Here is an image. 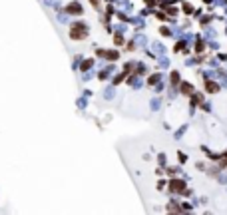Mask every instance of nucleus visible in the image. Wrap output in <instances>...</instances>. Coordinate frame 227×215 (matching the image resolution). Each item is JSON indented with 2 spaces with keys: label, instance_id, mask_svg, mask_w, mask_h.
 Returning a JSON list of instances; mask_svg holds the SVG:
<instances>
[{
  "label": "nucleus",
  "instance_id": "obj_1",
  "mask_svg": "<svg viewBox=\"0 0 227 215\" xmlns=\"http://www.w3.org/2000/svg\"><path fill=\"white\" fill-rule=\"evenodd\" d=\"M70 36H72L74 40H82V38H86V36H88V30H86L84 24H74V26H72V30H70Z\"/></svg>",
  "mask_w": 227,
  "mask_h": 215
},
{
  "label": "nucleus",
  "instance_id": "obj_2",
  "mask_svg": "<svg viewBox=\"0 0 227 215\" xmlns=\"http://www.w3.org/2000/svg\"><path fill=\"white\" fill-rule=\"evenodd\" d=\"M169 189L175 191V193H183V191H185V183L179 181V179H173V181L169 183Z\"/></svg>",
  "mask_w": 227,
  "mask_h": 215
},
{
  "label": "nucleus",
  "instance_id": "obj_3",
  "mask_svg": "<svg viewBox=\"0 0 227 215\" xmlns=\"http://www.w3.org/2000/svg\"><path fill=\"white\" fill-rule=\"evenodd\" d=\"M66 12L68 14H82V6L78 4V2H72V4H68V8H66Z\"/></svg>",
  "mask_w": 227,
  "mask_h": 215
},
{
  "label": "nucleus",
  "instance_id": "obj_4",
  "mask_svg": "<svg viewBox=\"0 0 227 215\" xmlns=\"http://www.w3.org/2000/svg\"><path fill=\"white\" fill-rule=\"evenodd\" d=\"M205 88H207V92H217V90H219V86L215 84V82H207V84H205Z\"/></svg>",
  "mask_w": 227,
  "mask_h": 215
},
{
  "label": "nucleus",
  "instance_id": "obj_5",
  "mask_svg": "<svg viewBox=\"0 0 227 215\" xmlns=\"http://www.w3.org/2000/svg\"><path fill=\"white\" fill-rule=\"evenodd\" d=\"M181 92H183L185 96H189V94H193V88L189 86V84H181Z\"/></svg>",
  "mask_w": 227,
  "mask_h": 215
},
{
  "label": "nucleus",
  "instance_id": "obj_6",
  "mask_svg": "<svg viewBox=\"0 0 227 215\" xmlns=\"http://www.w3.org/2000/svg\"><path fill=\"white\" fill-rule=\"evenodd\" d=\"M179 82V74L177 72H171V84H177Z\"/></svg>",
  "mask_w": 227,
  "mask_h": 215
},
{
  "label": "nucleus",
  "instance_id": "obj_7",
  "mask_svg": "<svg viewBox=\"0 0 227 215\" xmlns=\"http://www.w3.org/2000/svg\"><path fill=\"white\" fill-rule=\"evenodd\" d=\"M106 56H108L110 60H118V52H113V50L112 52H106Z\"/></svg>",
  "mask_w": 227,
  "mask_h": 215
},
{
  "label": "nucleus",
  "instance_id": "obj_8",
  "mask_svg": "<svg viewBox=\"0 0 227 215\" xmlns=\"http://www.w3.org/2000/svg\"><path fill=\"white\" fill-rule=\"evenodd\" d=\"M92 66V62H90V60H88V62H84V64H82V70H88V68H90Z\"/></svg>",
  "mask_w": 227,
  "mask_h": 215
},
{
  "label": "nucleus",
  "instance_id": "obj_9",
  "mask_svg": "<svg viewBox=\"0 0 227 215\" xmlns=\"http://www.w3.org/2000/svg\"><path fill=\"white\" fill-rule=\"evenodd\" d=\"M157 80H160V76H153V78H150V84H156Z\"/></svg>",
  "mask_w": 227,
  "mask_h": 215
},
{
  "label": "nucleus",
  "instance_id": "obj_10",
  "mask_svg": "<svg viewBox=\"0 0 227 215\" xmlns=\"http://www.w3.org/2000/svg\"><path fill=\"white\" fill-rule=\"evenodd\" d=\"M221 165H223V167H225V165H227V155H225V158H223V159H221Z\"/></svg>",
  "mask_w": 227,
  "mask_h": 215
},
{
  "label": "nucleus",
  "instance_id": "obj_11",
  "mask_svg": "<svg viewBox=\"0 0 227 215\" xmlns=\"http://www.w3.org/2000/svg\"><path fill=\"white\" fill-rule=\"evenodd\" d=\"M146 2H147V4H156L157 0H146Z\"/></svg>",
  "mask_w": 227,
  "mask_h": 215
},
{
  "label": "nucleus",
  "instance_id": "obj_12",
  "mask_svg": "<svg viewBox=\"0 0 227 215\" xmlns=\"http://www.w3.org/2000/svg\"><path fill=\"white\" fill-rule=\"evenodd\" d=\"M90 2H92V4H94V6H98V0H90Z\"/></svg>",
  "mask_w": 227,
  "mask_h": 215
}]
</instances>
